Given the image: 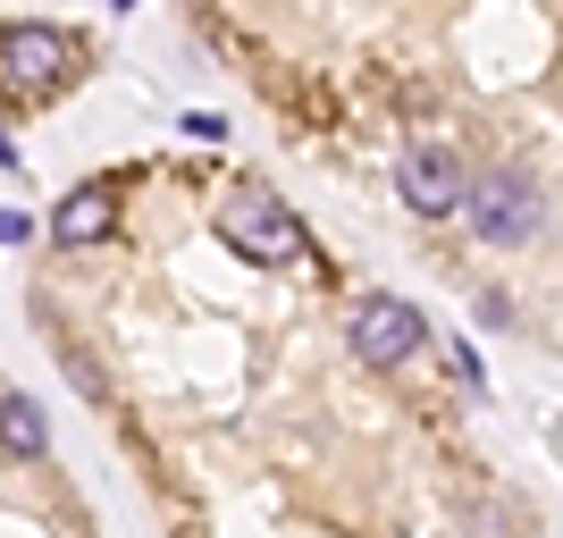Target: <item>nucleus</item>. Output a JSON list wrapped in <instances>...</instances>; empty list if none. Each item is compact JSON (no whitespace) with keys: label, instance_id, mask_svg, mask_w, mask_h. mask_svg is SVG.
I'll use <instances>...</instances> for the list:
<instances>
[{"label":"nucleus","instance_id":"1a4fd4ad","mask_svg":"<svg viewBox=\"0 0 563 538\" xmlns=\"http://www.w3.org/2000/svg\"><path fill=\"white\" fill-rule=\"evenodd\" d=\"M454 371H463V387H488V371H479V353H471L463 337H454Z\"/></svg>","mask_w":563,"mask_h":538},{"label":"nucleus","instance_id":"9d476101","mask_svg":"<svg viewBox=\"0 0 563 538\" xmlns=\"http://www.w3.org/2000/svg\"><path fill=\"white\" fill-rule=\"evenodd\" d=\"M0 168H18V143H9V135H0Z\"/></svg>","mask_w":563,"mask_h":538},{"label":"nucleus","instance_id":"423d86ee","mask_svg":"<svg viewBox=\"0 0 563 538\" xmlns=\"http://www.w3.org/2000/svg\"><path fill=\"white\" fill-rule=\"evenodd\" d=\"M118 228V194L110 186H76L68 202H59V211H51V244H101V235Z\"/></svg>","mask_w":563,"mask_h":538},{"label":"nucleus","instance_id":"0eeeda50","mask_svg":"<svg viewBox=\"0 0 563 538\" xmlns=\"http://www.w3.org/2000/svg\"><path fill=\"white\" fill-rule=\"evenodd\" d=\"M0 446H9V454H43V446H51L43 404H34V396H0Z\"/></svg>","mask_w":563,"mask_h":538},{"label":"nucleus","instance_id":"20e7f679","mask_svg":"<svg viewBox=\"0 0 563 538\" xmlns=\"http://www.w3.org/2000/svg\"><path fill=\"white\" fill-rule=\"evenodd\" d=\"M68 59H76V43L59 25H34V18L0 25V76H9L18 94H51V85L68 76Z\"/></svg>","mask_w":563,"mask_h":538},{"label":"nucleus","instance_id":"7ed1b4c3","mask_svg":"<svg viewBox=\"0 0 563 538\" xmlns=\"http://www.w3.org/2000/svg\"><path fill=\"white\" fill-rule=\"evenodd\" d=\"M353 353L371 362V371H404L412 353H421V337H429V320H421V304H404V295H371V304L353 311Z\"/></svg>","mask_w":563,"mask_h":538},{"label":"nucleus","instance_id":"f257e3e1","mask_svg":"<svg viewBox=\"0 0 563 538\" xmlns=\"http://www.w3.org/2000/svg\"><path fill=\"white\" fill-rule=\"evenodd\" d=\"M219 244H228L235 261H253V270H295V261L311 253L303 219L286 211L278 194H235V202H219Z\"/></svg>","mask_w":563,"mask_h":538},{"label":"nucleus","instance_id":"9b49d317","mask_svg":"<svg viewBox=\"0 0 563 538\" xmlns=\"http://www.w3.org/2000/svg\"><path fill=\"white\" fill-rule=\"evenodd\" d=\"M110 9H135V0H110Z\"/></svg>","mask_w":563,"mask_h":538},{"label":"nucleus","instance_id":"6e6552de","mask_svg":"<svg viewBox=\"0 0 563 538\" xmlns=\"http://www.w3.org/2000/svg\"><path fill=\"white\" fill-rule=\"evenodd\" d=\"M186 135H194V143H219V135H228V118H219V110H194Z\"/></svg>","mask_w":563,"mask_h":538},{"label":"nucleus","instance_id":"f03ea898","mask_svg":"<svg viewBox=\"0 0 563 538\" xmlns=\"http://www.w3.org/2000/svg\"><path fill=\"white\" fill-rule=\"evenodd\" d=\"M463 219H471V235H488V244H530V235L547 228L539 186H530V177H514V168L479 177V186L463 194Z\"/></svg>","mask_w":563,"mask_h":538},{"label":"nucleus","instance_id":"39448f33","mask_svg":"<svg viewBox=\"0 0 563 538\" xmlns=\"http://www.w3.org/2000/svg\"><path fill=\"white\" fill-rule=\"evenodd\" d=\"M396 194H404L421 219H446V211H463L471 177H463V161H454L446 143H412V152L396 161Z\"/></svg>","mask_w":563,"mask_h":538}]
</instances>
